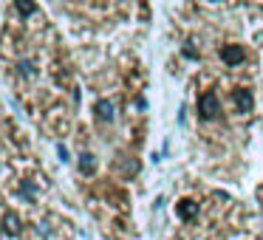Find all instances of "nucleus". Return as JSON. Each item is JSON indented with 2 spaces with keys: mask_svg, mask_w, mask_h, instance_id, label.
Here are the masks:
<instances>
[{
  "mask_svg": "<svg viewBox=\"0 0 263 240\" xmlns=\"http://www.w3.org/2000/svg\"><path fill=\"white\" fill-rule=\"evenodd\" d=\"M20 229H23V221L14 212H3V217H0V232L9 234V237H17Z\"/></svg>",
  "mask_w": 263,
  "mask_h": 240,
  "instance_id": "obj_1",
  "label": "nucleus"
},
{
  "mask_svg": "<svg viewBox=\"0 0 263 240\" xmlns=\"http://www.w3.org/2000/svg\"><path fill=\"white\" fill-rule=\"evenodd\" d=\"M198 110H201V116H204V119H212V116H218V96L212 91H206L204 96L198 99Z\"/></svg>",
  "mask_w": 263,
  "mask_h": 240,
  "instance_id": "obj_2",
  "label": "nucleus"
},
{
  "mask_svg": "<svg viewBox=\"0 0 263 240\" xmlns=\"http://www.w3.org/2000/svg\"><path fill=\"white\" fill-rule=\"evenodd\" d=\"M232 102H235V108H238V113H249L255 99H252V93L246 91V88H238V91H232Z\"/></svg>",
  "mask_w": 263,
  "mask_h": 240,
  "instance_id": "obj_3",
  "label": "nucleus"
},
{
  "mask_svg": "<svg viewBox=\"0 0 263 240\" xmlns=\"http://www.w3.org/2000/svg\"><path fill=\"white\" fill-rule=\"evenodd\" d=\"M221 59H223L227 65H240V63L246 59V51H243L240 46H223V48H221Z\"/></svg>",
  "mask_w": 263,
  "mask_h": 240,
  "instance_id": "obj_4",
  "label": "nucleus"
},
{
  "mask_svg": "<svg viewBox=\"0 0 263 240\" xmlns=\"http://www.w3.org/2000/svg\"><path fill=\"white\" fill-rule=\"evenodd\" d=\"M14 74H17L20 79H34L37 76V63L34 59H17V63H14Z\"/></svg>",
  "mask_w": 263,
  "mask_h": 240,
  "instance_id": "obj_5",
  "label": "nucleus"
},
{
  "mask_svg": "<svg viewBox=\"0 0 263 240\" xmlns=\"http://www.w3.org/2000/svg\"><path fill=\"white\" fill-rule=\"evenodd\" d=\"M93 113H97L99 122H114V102H108V99H99L97 108H93Z\"/></svg>",
  "mask_w": 263,
  "mask_h": 240,
  "instance_id": "obj_6",
  "label": "nucleus"
},
{
  "mask_svg": "<svg viewBox=\"0 0 263 240\" xmlns=\"http://www.w3.org/2000/svg\"><path fill=\"white\" fill-rule=\"evenodd\" d=\"M178 215L184 217V221H195V217H198V204H195V201H178Z\"/></svg>",
  "mask_w": 263,
  "mask_h": 240,
  "instance_id": "obj_7",
  "label": "nucleus"
},
{
  "mask_svg": "<svg viewBox=\"0 0 263 240\" xmlns=\"http://www.w3.org/2000/svg\"><path fill=\"white\" fill-rule=\"evenodd\" d=\"M80 170L85 172V175H93L97 164H93V155H91V153H82V155H80Z\"/></svg>",
  "mask_w": 263,
  "mask_h": 240,
  "instance_id": "obj_8",
  "label": "nucleus"
},
{
  "mask_svg": "<svg viewBox=\"0 0 263 240\" xmlns=\"http://www.w3.org/2000/svg\"><path fill=\"white\" fill-rule=\"evenodd\" d=\"M17 6H20V12H23V14L34 12V3H29V0H17Z\"/></svg>",
  "mask_w": 263,
  "mask_h": 240,
  "instance_id": "obj_9",
  "label": "nucleus"
},
{
  "mask_svg": "<svg viewBox=\"0 0 263 240\" xmlns=\"http://www.w3.org/2000/svg\"><path fill=\"white\" fill-rule=\"evenodd\" d=\"M212 3H215V0H212Z\"/></svg>",
  "mask_w": 263,
  "mask_h": 240,
  "instance_id": "obj_10",
  "label": "nucleus"
}]
</instances>
